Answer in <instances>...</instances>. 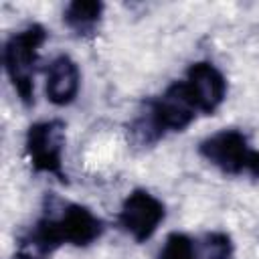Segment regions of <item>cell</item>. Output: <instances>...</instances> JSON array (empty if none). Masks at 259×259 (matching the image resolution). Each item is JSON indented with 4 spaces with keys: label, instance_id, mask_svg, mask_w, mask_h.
Here are the masks:
<instances>
[{
    "label": "cell",
    "instance_id": "6da1fadb",
    "mask_svg": "<svg viewBox=\"0 0 259 259\" xmlns=\"http://www.w3.org/2000/svg\"><path fill=\"white\" fill-rule=\"evenodd\" d=\"M105 231V223L91 208L47 194L36 223L18 237L14 259H49L61 245L87 247Z\"/></svg>",
    "mask_w": 259,
    "mask_h": 259
},
{
    "label": "cell",
    "instance_id": "7a4b0ae2",
    "mask_svg": "<svg viewBox=\"0 0 259 259\" xmlns=\"http://www.w3.org/2000/svg\"><path fill=\"white\" fill-rule=\"evenodd\" d=\"M196 115L200 113L184 81H174L162 95L144 101L142 111L130 125V134L138 146H152L168 132L186 130Z\"/></svg>",
    "mask_w": 259,
    "mask_h": 259
},
{
    "label": "cell",
    "instance_id": "3957f363",
    "mask_svg": "<svg viewBox=\"0 0 259 259\" xmlns=\"http://www.w3.org/2000/svg\"><path fill=\"white\" fill-rule=\"evenodd\" d=\"M45 40V26L28 24L26 28L14 32L4 45V69L14 91L26 107L34 105V73L40 57L38 53Z\"/></svg>",
    "mask_w": 259,
    "mask_h": 259
},
{
    "label": "cell",
    "instance_id": "277c9868",
    "mask_svg": "<svg viewBox=\"0 0 259 259\" xmlns=\"http://www.w3.org/2000/svg\"><path fill=\"white\" fill-rule=\"evenodd\" d=\"M198 154L223 174L259 178V150H253L247 136L239 130H221L208 136L200 142Z\"/></svg>",
    "mask_w": 259,
    "mask_h": 259
},
{
    "label": "cell",
    "instance_id": "5b68a950",
    "mask_svg": "<svg viewBox=\"0 0 259 259\" xmlns=\"http://www.w3.org/2000/svg\"><path fill=\"white\" fill-rule=\"evenodd\" d=\"M26 156L34 172H47L57 176L61 182H69L63 172V150H65V121L45 119L36 121L26 130L24 140Z\"/></svg>",
    "mask_w": 259,
    "mask_h": 259
},
{
    "label": "cell",
    "instance_id": "8992f818",
    "mask_svg": "<svg viewBox=\"0 0 259 259\" xmlns=\"http://www.w3.org/2000/svg\"><path fill=\"white\" fill-rule=\"evenodd\" d=\"M166 217V206L160 198L144 188L132 190L121 202L117 225L138 243L148 241Z\"/></svg>",
    "mask_w": 259,
    "mask_h": 259
},
{
    "label": "cell",
    "instance_id": "52a82bcc",
    "mask_svg": "<svg viewBox=\"0 0 259 259\" xmlns=\"http://www.w3.org/2000/svg\"><path fill=\"white\" fill-rule=\"evenodd\" d=\"M184 85L200 115H212L227 97V79L208 61L192 63L186 71Z\"/></svg>",
    "mask_w": 259,
    "mask_h": 259
},
{
    "label": "cell",
    "instance_id": "ba28073f",
    "mask_svg": "<svg viewBox=\"0 0 259 259\" xmlns=\"http://www.w3.org/2000/svg\"><path fill=\"white\" fill-rule=\"evenodd\" d=\"M81 87V71L69 55H59L47 69V99L53 105H69L75 101Z\"/></svg>",
    "mask_w": 259,
    "mask_h": 259
},
{
    "label": "cell",
    "instance_id": "9c48e42d",
    "mask_svg": "<svg viewBox=\"0 0 259 259\" xmlns=\"http://www.w3.org/2000/svg\"><path fill=\"white\" fill-rule=\"evenodd\" d=\"M103 16V4L97 0H75L63 12L65 24L77 36H93Z\"/></svg>",
    "mask_w": 259,
    "mask_h": 259
},
{
    "label": "cell",
    "instance_id": "30bf717a",
    "mask_svg": "<svg viewBox=\"0 0 259 259\" xmlns=\"http://www.w3.org/2000/svg\"><path fill=\"white\" fill-rule=\"evenodd\" d=\"M233 251H235V245H233L231 237L223 231L206 233L198 241V253L204 259H231Z\"/></svg>",
    "mask_w": 259,
    "mask_h": 259
},
{
    "label": "cell",
    "instance_id": "8fae6325",
    "mask_svg": "<svg viewBox=\"0 0 259 259\" xmlns=\"http://www.w3.org/2000/svg\"><path fill=\"white\" fill-rule=\"evenodd\" d=\"M158 259H198V249L188 235L170 233L160 249Z\"/></svg>",
    "mask_w": 259,
    "mask_h": 259
}]
</instances>
